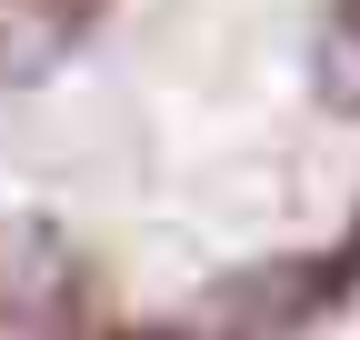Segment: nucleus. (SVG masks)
<instances>
[{"label": "nucleus", "mask_w": 360, "mask_h": 340, "mask_svg": "<svg viewBox=\"0 0 360 340\" xmlns=\"http://www.w3.org/2000/svg\"><path fill=\"white\" fill-rule=\"evenodd\" d=\"M360 301V0H0V340H310Z\"/></svg>", "instance_id": "f257e3e1"}]
</instances>
